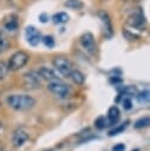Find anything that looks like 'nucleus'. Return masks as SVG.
<instances>
[{
    "instance_id": "obj_12",
    "label": "nucleus",
    "mask_w": 150,
    "mask_h": 151,
    "mask_svg": "<svg viewBox=\"0 0 150 151\" xmlns=\"http://www.w3.org/2000/svg\"><path fill=\"white\" fill-rule=\"evenodd\" d=\"M118 91H119V94H118L117 101H119L120 97H136V94L138 93L137 87H136V86H132V85L123 86V87H122V88H119Z\"/></svg>"
},
{
    "instance_id": "obj_9",
    "label": "nucleus",
    "mask_w": 150,
    "mask_h": 151,
    "mask_svg": "<svg viewBox=\"0 0 150 151\" xmlns=\"http://www.w3.org/2000/svg\"><path fill=\"white\" fill-rule=\"evenodd\" d=\"M30 136L26 131H24L22 129H19L17 130L14 133H13V137H12V143H13V146L14 147H21L25 145V143L28 140Z\"/></svg>"
},
{
    "instance_id": "obj_10",
    "label": "nucleus",
    "mask_w": 150,
    "mask_h": 151,
    "mask_svg": "<svg viewBox=\"0 0 150 151\" xmlns=\"http://www.w3.org/2000/svg\"><path fill=\"white\" fill-rule=\"evenodd\" d=\"M98 17L100 18V20H102V22L104 25V33H105V35L106 37H111L112 33H113V29H112V24H111L109 14L105 11H100L98 13Z\"/></svg>"
},
{
    "instance_id": "obj_28",
    "label": "nucleus",
    "mask_w": 150,
    "mask_h": 151,
    "mask_svg": "<svg viewBox=\"0 0 150 151\" xmlns=\"http://www.w3.org/2000/svg\"><path fill=\"white\" fill-rule=\"evenodd\" d=\"M110 83L116 85V84H119V83H122V79H120V78H118L117 76H113V77H111V78H110Z\"/></svg>"
},
{
    "instance_id": "obj_17",
    "label": "nucleus",
    "mask_w": 150,
    "mask_h": 151,
    "mask_svg": "<svg viewBox=\"0 0 150 151\" xmlns=\"http://www.w3.org/2000/svg\"><path fill=\"white\" fill-rule=\"evenodd\" d=\"M136 97H137V100L139 104H149V99H150L149 90H144L142 92H138L136 94Z\"/></svg>"
},
{
    "instance_id": "obj_11",
    "label": "nucleus",
    "mask_w": 150,
    "mask_h": 151,
    "mask_svg": "<svg viewBox=\"0 0 150 151\" xmlns=\"http://www.w3.org/2000/svg\"><path fill=\"white\" fill-rule=\"evenodd\" d=\"M38 74L40 76V78L45 79V80H48V81H53V80H59L57 73L52 70V68H48L46 66H43L39 68L38 71Z\"/></svg>"
},
{
    "instance_id": "obj_20",
    "label": "nucleus",
    "mask_w": 150,
    "mask_h": 151,
    "mask_svg": "<svg viewBox=\"0 0 150 151\" xmlns=\"http://www.w3.org/2000/svg\"><path fill=\"white\" fill-rule=\"evenodd\" d=\"M65 6L67 8H72V9H80V8H83V2L80 0H67L65 2Z\"/></svg>"
},
{
    "instance_id": "obj_33",
    "label": "nucleus",
    "mask_w": 150,
    "mask_h": 151,
    "mask_svg": "<svg viewBox=\"0 0 150 151\" xmlns=\"http://www.w3.org/2000/svg\"><path fill=\"white\" fill-rule=\"evenodd\" d=\"M0 104H1V103H0Z\"/></svg>"
},
{
    "instance_id": "obj_3",
    "label": "nucleus",
    "mask_w": 150,
    "mask_h": 151,
    "mask_svg": "<svg viewBox=\"0 0 150 151\" xmlns=\"http://www.w3.org/2000/svg\"><path fill=\"white\" fill-rule=\"evenodd\" d=\"M47 88L50 92H52L53 94H56L59 98H66L70 96V93L72 92L71 87L64 83H61L60 80H53L50 81L47 85Z\"/></svg>"
},
{
    "instance_id": "obj_5",
    "label": "nucleus",
    "mask_w": 150,
    "mask_h": 151,
    "mask_svg": "<svg viewBox=\"0 0 150 151\" xmlns=\"http://www.w3.org/2000/svg\"><path fill=\"white\" fill-rule=\"evenodd\" d=\"M24 85L28 90L39 88L41 86V81H40V76L38 74V72L30 71V72L25 73L24 74Z\"/></svg>"
},
{
    "instance_id": "obj_29",
    "label": "nucleus",
    "mask_w": 150,
    "mask_h": 151,
    "mask_svg": "<svg viewBox=\"0 0 150 151\" xmlns=\"http://www.w3.org/2000/svg\"><path fill=\"white\" fill-rule=\"evenodd\" d=\"M39 19H40V21H41V22H46V21L48 20V17H47L46 14H41V15L39 17Z\"/></svg>"
},
{
    "instance_id": "obj_30",
    "label": "nucleus",
    "mask_w": 150,
    "mask_h": 151,
    "mask_svg": "<svg viewBox=\"0 0 150 151\" xmlns=\"http://www.w3.org/2000/svg\"><path fill=\"white\" fill-rule=\"evenodd\" d=\"M2 129H4V124H2V122L0 120V134H1V132H2Z\"/></svg>"
},
{
    "instance_id": "obj_4",
    "label": "nucleus",
    "mask_w": 150,
    "mask_h": 151,
    "mask_svg": "<svg viewBox=\"0 0 150 151\" xmlns=\"http://www.w3.org/2000/svg\"><path fill=\"white\" fill-rule=\"evenodd\" d=\"M53 66L56 67V70L64 77H69L71 71L73 70V65L72 63L67 59V58H64V57H56L52 61Z\"/></svg>"
},
{
    "instance_id": "obj_22",
    "label": "nucleus",
    "mask_w": 150,
    "mask_h": 151,
    "mask_svg": "<svg viewBox=\"0 0 150 151\" xmlns=\"http://www.w3.org/2000/svg\"><path fill=\"white\" fill-rule=\"evenodd\" d=\"M123 35H124L128 40H130V41H133V40H138V39H139V35H138V34H136V33H133V32H130L129 29H124V31H123Z\"/></svg>"
},
{
    "instance_id": "obj_18",
    "label": "nucleus",
    "mask_w": 150,
    "mask_h": 151,
    "mask_svg": "<svg viewBox=\"0 0 150 151\" xmlns=\"http://www.w3.org/2000/svg\"><path fill=\"white\" fill-rule=\"evenodd\" d=\"M149 124H150V118L148 116H145V117H142V118L137 119L133 124V127L135 129H144V127L149 126Z\"/></svg>"
},
{
    "instance_id": "obj_26",
    "label": "nucleus",
    "mask_w": 150,
    "mask_h": 151,
    "mask_svg": "<svg viewBox=\"0 0 150 151\" xmlns=\"http://www.w3.org/2000/svg\"><path fill=\"white\" fill-rule=\"evenodd\" d=\"M8 47H9V42H8L6 39L0 38V54H1V53H4L5 51H7V50H8Z\"/></svg>"
},
{
    "instance_id": "obj_2",
    "label": "nucleus",
    "mask_w": 150,
    "mask_h": 151,
    "mask_svg": "<svg viewBox=\"0 0 150 151\" xmlns=\"http://www.w3.org/2000/svg\"><path fill=\"white\" fill-rule=\"evenodd\" d=\"M28 59H30V55L25 51L14 52L11 55V58L8 60V64H7L8 71H19V70H21L27 64Z\"/></svg>"
},
{
    "instance_id": "obj_7",
    "label": "nucleus",
    "mask_w": 150,
    "mask_h": 151,
    "mask_svg": "<svg viewBox=\"0 0 150 151\" xmlns=\"http://www.w3.org/2000/svg\"><path fill=\"white\" fill-rule=\"evenodd\" d=\"M126 24L133 28H137V29H143L145 27V24H146V20L143 15L142 12H135L132 13L131 15L128 17L126 19Z\"/></svg>"
},
{
    "instance_id": "obj_13",
    "label": "nucleus",
    "mask_w": 150,
    "mask_h": 151,
    "mask_svg": "<svg viewBox=\"0 0 150 151\" xmlns=\"http://www.w3.org/2000/svg\"><path fill=\"white\" fill-rule=\"evenodd\" d=\"M107 119H109V123H110V125H113V124H116L117 122H118V119H119V117H120V112H119V109L116 106V105H113V106H111L110 109H109V111H107Z\"/></svg>"
},
{
    "instance_id": "obj_24",
    "label": "nucleus",
    "mask_w": 150,
    "mask_h": 151,
    "mask_svg": "<svg viewBox=\"0 0 150 151\" xmlns=\"http://www.w3.org/2000/svg\"><path fill=\"white\" fill-rule=\"evenodd\" d=\"M7 72H8L7 64H5L4 61H0V80H2L7 76Z\"/></svg>"
},
{
    "instance_id": "obj_25",
    "label": "nucleus",
    "mask_w": 150,
    "mask_h": 151,
    "mask_svg": "<svg viewBox=\"0 0 150 151\" xmlns=\"http://www.w3.org/2000/svg\"><path fill=\"white\" fill-rule=\"evenodd\" d=\"M122 106L124 110H130L132 107V101H131V98L130 97H124L123 100H122Z\"/></svg>"
},
{
    "instance_id": "obj_19",
    "label": "nucleus",
    "mask_w": 150,
    "mask_h": 151,
    "mask_svg": "<svg viewBox=\"0 0 150 151\" xmlns=\"http://www.w3.org/2000/svg\"><path fill=\"white\" fill-rule=\"evenodd\" d=\"M4 26H5V28L7 31H15L18 28V20H17V18L15 17H11L9 20L5 21Z\"/></svg>"
},
{
    "instance_id": "obj_16",
    "label": "nucleus",
    "mask_w": 150,
    "mask_h": 151,
    "mask_svg": "<svg viewBox=\"0 0 150 151\" xmlns=\"http://www.w3.org/2000/svg\"><path fill=\"white\" fill-rule=\"evenodd\" d=\"M69 15L67 13H64V12H59V13H56L53 17H52V20L54 24H65L69 21Z\"/></svg>"
},
{
    "instance_id": "obj_6",
    "label": "nucleus",
    "mask_w": 150,
    "mask_h": 151,
    "mask_svg": "<svg viewBox=\"0 0 150 151\" xmlns=\"http://www.w3.org/2000/svg\"><path fill=\"white\" fill-rule=\"evenodd\" d=\"M79 42L81 45V47L87 51L89 53L91 54H94L96 53V50H97V45H96V40H94V37L92 33L90 32H86L84 33L80 38H79Z\"/></svg>"
},
{
    "instance_id": "obj_8",
    "label": "nucleus",
    "mask_w": 150,
    "mask_h": 151,
    "mask_svg": "<svg viewBox=\"0 0 150 151\" xmlns=\"http://www.w3.org/2000/svg\"><path fill=\"white\" fill-rule=\"evenodd\" d=\"M25 37L27 39V42L31 46H37L41 41V34L33 26H27L26 27V29H25Z\"/></svg>"
},
{
    "instance_id": "obj_31",
    "label": "nucleus",
    "mask_w": 150,
    "mask_h": 151,
    "mask_svg": "<svg viewBox=\"0 0 150 151\" xmlns=\"http://www.w3.org/2000/svg\"><path fill=\"white\" fill-rule=\"evenodd\" d=\"M132 151H139V150H138V149H136V150H132Z\"/></svg>"
},
{
    "instance_id": "obj_27",
    "label": "nucleus",
    "mask_w": 150,
    "mask_h": 151,
    "mask_svg": "<svg viewBox=\"0 0 150 151\" xmlns=\"http://www.w3.org/2000/svg\"><path fill=\"white\" fill-rule=\"evenodd\" d=\"M125 145L123 143H119V144H116L112 146V151H125Z\"/></svg>"
},
{
    "instance_id": "obj_21",
    "label": "nucleus",
    "mask_w": 150,
    "mask_h": 151,
    "mask_svg": "<svg viewBox=\"0 0 150 151\" xmlns=\"http://www.w3.org/2000/svg\"><path fill=\"white\" fill-rule=\"evenodd\" d=\"M128 123L129 122H125L124 124H120V125H118V126H116V127H113L112 130H110V132H109V136H116V134H119V133H122L125 129H126V126H128Z\"/></svg>"
},
{
    "instance_id": "obj_32",
    "label": "nucleus",
    "mask_w": 150,
    "mask_h": 151,
    "mask_svg": "<svg viewBox=\"0 0 150 151\" xmlns=\"http://www.w3.org/2000/svg\"><path fill=\"white\" fill-rule=\"evenodd\" d=\"M135 1H141V0H135Z\"/></svg>"
},
{
    "instance_id": "obj_15",
    "label": "nucleus",
    "mask_w": 150,
    "mask_h": 151,
    "mask_svg": "<svg viewBox=\"0 0 150 151\" xmlns=\"http://www.w3.org/2000/svg\"><path fill=\"white\" fill-rule=\"evenodd\" d=\"M110 126V123H109V119L107 117L105 116H99L98 118L94 119V127L97 130H104L106 127Z\"/></svg>"
},
{
    "instance_id": "obj_14",
    "label": "nucleus",
    "mask_w": 150,
    "mask_h": 151,
    "mask_svg": "<svg viewBox=\"0 0 150 151\" xmlns=\"http://www.w3.org/2000/svg\"><path fill=\"white\" fill-rule=\"evenodd\" d=\"M69 78H70L76 85H81V84H84V81H85V76H84L80 71H78V70H72L71 73H70V76H69Z\"/></svg>"
},
{
    "instance_id": "obj_23",
    "label": "nucleus",
    "mask_w": 150,
    "mask_h": 151,
    "mask_svg": "<svg viewBox=\"0 0 150 151\" xmlns=\"http://www.w3.org/2000/svg\"><path fill=\"white\" fill-rule=\"evenodd\" d=\"M41 41H43L44 45H45L46 47H48V48H52V47L54 46V39H53L52 35H46V37L41 38Z\"/></svg>"
},
{
    "instance_id": "obj_1",
    "label": "nucleus",
    "mask_w": 150,
    "mask_h": 151,
    "mask_svg": "<svg viewBox=\"0 0 150 151\" xmlns=\"http://www.w3.org/2000/svg\"><path fill=\"white\" fill-rule=\"evenodd\" d=\"M7 105L17 111L32 109L35 105V99L28 94H9L6 98Z\"/></svg>"
}]
</instances>
